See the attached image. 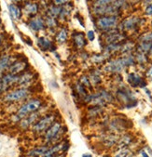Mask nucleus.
<instances>
[{
	"mask_svg": "<svg viewBox=\"0 0 152 157\" xmlns=\"http://www.w3.org/2000/svg\"><path fill=\"white\" fill-rule=\"evenodd\" d=\"M114 96L116 101L122 104L125 108H133L135 107L137 104L135 93L132 90V88L129 86L125 85L124 83L117 85Z\"/></svg>",
	"mask_w": 152,
	"mask_h": 157,
	"instance_id": "1",
	"label": "nucleus"
},
{
	"mask_svg": "<svg viewBox=\"0 0 152 157\" xmlns=\"http://www.w3.org/2000/svg\"><path fill=\"white\" fill-rule=\"evenodd\" d=\"M43 106V101L41 98H33L23 102L16 111V113L12 116L15 122H20L24 117L38 112Z\"/></svg>",
	"mask_w": 152,
	"mask_h": 157,
	"instance_id": "2",
	"label": "nucleus"
},
{
	"mask_svg": "<svg viewBox=\"0 0 152 157\" xmlns=\"http://www.w3.org/2000/svg\"><path fill=\"white\" fill-rule=\"evenodd\" d=\"M128 69L127 63L123 56H118L117 58H111L105 65H103V72L111 75H121Z\"/></svg>",
	"mask_w": 152,
	"mask_h": 157,
	"instance_id": "3",
	"label": "nucleus"
},
{
	"mask_svg": "<svg viewBox=\"0 0 152 157\" xmlns=\"http://www.w3.org/2000/svg\"><path fill=\"white\" fill-rule=\"evenodd\" d=\"M145 21V18H142L137 15H129L123 18L122 20H120L118 29L126 34L128 32H135V31H138L143 26Z\"/></svg>",
	"mask_w": 152,
	"mask_h": 157,
	"instance_id": "4",
	"label": "nucleus"
},
{
	"mask_svg": "<svg viewBox=\"0 0 152 157\" xmlns=\"http://www.w3.org/2000/svg\"><path fill=\"white\" fill-rule=\"evenodd\" d=\"M120 22V17L118 16H100L96 17L94 21L95 27L103 34L110 30L117 29Z\"/></svg>",
	"mask_w": 152,
	"mask_h": 157,
	"instance_id": "5",
	"label": "nucleus"
},
{
	"mask_svg": "<svg viewBox=\"0 0 152 157\" xmlns=\"http://www.w3.org/2000/svg\"><path fill=\"white\" fill-rule=\"evenodd\" d=\"M31 90L24 87H17L5 93L3 97V101L7 103H16L24 101L31 96Z\"/></svg>",
	"mask_w": 152,
	"mask_h": 157,
	"instance_id": "6",
	"label": "nucleus"
},
{
	"mask_svg": "<svg viewBox=\"0 0 152 157\" xmlns=\"http://www.w3.org/2000/svg\"><path fill=\"white\" fill-rule=\"evenodd\" d=\"M56 121V114L53 113L44 114L41 116L31 127L32 132L34 134L41 135L47 131V129Z\"/></svg>",
	"mask_w": 152,
	"mask_h": 157,
	"instance_id": "7",
	"label": "nucleus"
},
{
	"mask_svg": "<svg viewBox=\"0 0 152 157\" xmlns=\"http://www.w3.org/2000/svg\"><path fill=\"white\" fill-rule=\"evenodd\" d=\"M62 134V123L55 121L44 133V142L47 145L57 143V140Z\"/></svg>",
	"mask_w": 152,
	"mask_h": 157,
	"instance_id": "8",
	"label": "nucleus"
},
{
	"mask_svg": "<svg viewBox=\"0 0 152 157\" xmlns=\"http://www.w3.org/2000/svg\"><path fill=\"white\" fill-rule=\"evenodd\" d=\"M101 37H103V41L105 45L108 44H115V43H122L125 40H127V35L126 33L121 32L120 30L113 29L108 32L103 33Z\"/></svg>",
	"mask_w": 152,
	"mask_h": 157,
	"instance_id": "9",
	"label": "nucleus"
},
{
	"mask_svg": "<svg viewBox=\"0 0 152 157\" xmlns=\"http://www.w3.org/2000/svg\"><path fill=\"white\" fill-rule=\"evenodd\" d=\"M126 81L132 88H145L147 86L146 77H143L136 72H130L127 74Z\"/></svg>",
	"mask_w": 152,
	"mask_h": 157,
	"instance_id": "10",
	"label": "nucleus"
},
{
	"mask_svg": "<svg viewBox=\"0 0 152 157\" xmlns=\"http://www.w3.org/2000/svg\"><path fill=\"white\" fill-rule=\"evenodd\" d=\"M107 128L110 133H121L128 129L127 120L124 118H115L107 123Z\"/></svg>",
	"mask_w": 152,
	"mask_h": 157,
	"instance_id": "11",
	"label": "nucleus"
},
{
	"mask_svg": "<svg viewBox=\"0 0 152 157\" xmlns=\"http://www.w3.org/2000/svg\"><path fill=\"white\" fill-rule=\"evenodd\" d=\"M35 80H36L35 79V74L32 73V72L26 71V72L19 75V80H18V83H17L16 86L29 88L34 84Z\"/></svg>",
	"mask_w": 152,
	"mask_h": 157,
	"instance_id": "12",
	"label": "nucleus"
},
{
	"mask_svg": "<svg viewBox=\"0 0 152 157\" xmlns=\"http://www.w3.org/2000/svg\"><path fill=\"white\" fill-rule=\"evenodd\" d=\"M27 66H28V63L24 59H15L10 66L8 73L11 75H19L27 71Z\"/></svg>",
	"mask_w": 152,
	"mask_h": 157,
	"instance_id": "13",
	"label": "nucleus"
},
{
	"mask_svg": "<svg viewBox=\"0 0 152 157\" xmlns=\"http://www.w3.org/2000/svg\"><path fill=\"white\" fill-rule=\"evenodd\" d=\"M28 26L33 32H40V31L44 30L46 27L45 19L39 15L32 17L28 21Z\"/></svg>",
	"mask_w": 152,
	"mask_h": 157,
	"instance_id": "14",
	"label": "nucleus"
},
{
	"mask_svg": "<svg viewBox=\"0 0 152 157\" xmlns=\"http://www.w3.org/2000/svg\"><path fill=\"white\" fill-rule=\"evenodd\" d=\"M118 140H119L118 134H115V133L103 134L100 137V141L106 148H112L116 146Z\"/></svg>",
	"mask_w": 152,
	"mask_h": 157,
	"instance_id": "15",
	"label": "nucleus"
},
{
	"mask_svg": "<svg viewBox=\"0 0 152 157\" xmlns=\"http://www.w3.org/2000/svg\"><path fill=\"white\" fill-rule=\"evenodd\" d=\"M72 42L78 49H82L88 45V39L86 35L81 32H74L71 36Z\"/></svg>",
	"mask_w": 152,
	"mask_h": 157,
	"instance_id": "16",
	"label": "nucleus"
},
{
	"mask_svg": "<svg viewBox=\"0 0 152 157\" xmlns=\"http://www.w3.org/2000/svg\"><path fill=\"white\" fill-rule=\"evenodd\" d=\"M15 59H13V56L9 54H3L0 56V75H3L5 72H8L10 66Z\"/></svg>",
	"mask_w": 152,
	"mask_h": 157,
	"instance_id": "17",
	"label": "nucleus"
},
{
	"mask_svg": "<svg viewBox=\"0 0 152 157\" xmlns=\"http://www.w3.org/2000/svg\"><path fill=\"white\" fill-rule=\"evenodd\" d=\"M39 11V6L38 3L33 2V1H28L23 5V9H22V12L24 14H26L27 16H31V17H35L38 15Z\"/></svg>",
	"mask_w": 152,
	"mask_h": 157,
	"instance_id": "18",
	"label": "nucleus"
},
{
	"mask_svg": "<svg viewBox=\"0 0 152 157\" xmlns=\"http://www.w3.org/2000/svg\"><path fill=\"white\" fill-rule=\"evenodd\" d=\"M134 140V138L131 133L123 134L122 136L119 137V140L116 145V149L119 150V149H123V148H128L129 146L132 145Z\"/></svg>",
	"mask_w": 152,
	"mask_h": 157,
	"instance_id": "19",
	"label": "nucleus"
},
{
	"mask_svg": "<svg viewBox=\"0 0 152 157\" xmlns=\"http://www.w3.org/2000/svg\"><path fill=\"white\" fill-rule=\"evenodd\" d=\"M111 59V56L105 51H102L101 53L94 54L93 56H90V60L93 63L96 65H105L106 62Z\"/></svg>",
	"mask_w": 152,
	"mask_h": 157,
	"instance_id": "20",
	"label": "nucleus"
},
{
	"mask_svg": "<svg viewBox=\"0 0 152 157\" xmlns=\"http://www.w3.org/2000/svg\"><path fill=\"white\" fill-rule=\"evenodd\" d=\"M136 43L131 40H125L122 44H121L119 55H127V54H133L135 51Z\"/></svg>",
	"mask_w": 152,
	"mask_h": 157,
	"instance_id": "21",
	"label": "nucleus"
},
{
	"mask_svg": "<svg viewBox=\"0 0 152 157\" xmlns=\"http://www.w3.org/2000/svg\"><path fill=\"white\" fill-rule=\"evenodd\" d=\"M103 70L102 69H94L93 71H90V74L88 75L90 78V81L92 83L93 86H99L102 83V75H103Z\"/></svg>",
	"mask_w": 152,
	"mask_h": 157,
	"instance_id": "22",
	"label": "nucleus"
},
{
	"mask_svg": "<svg viewBox=\"0 0 152 157\" xmlns=\"http://www.w3.org/2000/svg\"><path fill=\"white\" fill-rule=\"evenodd\" d=\"M69 37V32L68 29L66 27L61 28L58 32L55 34V41L57 44H65L68 40Z\"/></svg>",
	"mask_w": 152,
	"mask_h": 157,
	"instance_id": "23",
	"label": "nucleus"
},
{
	"mask_svg": "<svg viewBox=\"0 0 152 157\" xmlns=\"http://www.w3.org/2000/svg\"><path fill=\"white\" fill-rule=\"evenodd\" d=\"M134 57H135V61H136V65L140 66V67H144L145 70L146 68V66L149 63V56L144 53H140V52H136L134 51Z\"/></svg>",
	"mask_w": 152,
	"mask_h": 157,
	"instance_id": "24",
	"label": "nucleus"
},
{
	"mask_svg": "<svg viewBox=\"0 0 152 157\" xmlns=\"http://www.w3.org/2000/svg\"><path fill=\"white\" fill-rule=\"evenodd\" d=\"M49 148L50 147L47 144L36 147V148H34L33 150H31L28 152V155L30 157H43L45 155V153L48 151Z\"/></svg>",
	"mask_w": 152,
	"mask_h": 157,
	"instance_id": "25",
	"label": "nucleus"
},
{
	"mask_svg": "<svg viewBox=\"0 0 152 157\" xmlns=\"http://www.w3.org/2000/svg\"><path fill=\"white\" fill-rule=\"evenodd\" d=\"M122 43H115V44L105 45V47L103 48V51H105L106 53L109 54L110 56H113L115 54H119L120 48H121V44H122Z\"/></svg>",
	"mask_w": 152,
	"mask_h": 157,
	"instance_id": "26",
	"label": "nucleus"
},
{
	"mask_svg": "<svg viewBox=\"0 0 152 157\" xmlns=\"http://www.w3.org/2000/svg\"><path fill=\"white\" fill-rule=\"evenodd\" d=\"M38 46L43 51H48L53 48L52 42L48 37H45V36H41L38 39Z\"/></svg>",
	"mask_w": 152,
	"mask_h": 157,
	"instance_id": "27",
	"label": "nucleus"
},
{
	"mask_svg": "<svg viewBox=\"0 0 152 157\" xmlns=\"http://www.w3.org/2000/svg\"><path fill=\"white\" fill-rule=\"evenodd\" d=\"M9 10H10V13L11 18L14 21H19L22 18V10L15 3H11V4L9 5Z\"/></svg>",
	"mask_w": 152,
	"mask_h": 157,
	"instance_id": "28",
	"label": "nucleus"
},
{
	"mask_svg": "<svg viewBox=\"0 0 152 157\" xmlns=\"http://www.w3.org/2000/svg\"><path fill=\"white\" fill-rule=\"evenodd\" d=\"M72 10H73V6L70 3L62 6V7H61V12H60L59 17H58V20L66 21L70 16V14L72 12Z\"/></svg>",
	"mask_w": 152,
	"mask_h": 157,
	"instance_id": "29",
	"label": "nucleus"
},
{
	"mask_svg": "<svg viewBox=\"0 0 152 157\" xmlns=\"http://www.w3.org/2000/svg\"><path fill=\"white\" fill-rule=\"evenodd\" d=\"M152 47V42H136L135 51L148 55Z\"/></svg>",
	"mask_w": 152,
	"mask_h": 157,
	"instance_id": "30",
	"label": "nucleus"
},
{
	"mask_svg": "<svg viewBox=\"0 0 152 157\" xmlns=\"http://www.w3.org/2000/svg\"><path fill=\"white\" fill-rule=\"evenodd\" d=\"M74 88H75V92L76 94H78V95L79 97H81L82 99H84L87 95H88V89L82 85L80 84L79 82H77L75 85H74Z\"/></svg>",
	"mask_w": 152,
	"mask_h": 157,
	"instance_id": "31",
	"label": "nucleus"
},
{
	"mask_svg": "<svg viewBox=\"0 0 152 157\" xmlns=\"http://www.w3.org/2000/svg\"><path fill=\"white\" fill-rule=\"evenodd\" d=\"M136 42H152V30L146 31L138 36Z\"/></svg>",
	"mask_w": 152,
	"mask_h": 157,
	"instance_id": "32",
	"label": "nucleus"
},
{
	"mask_svg": "<svg viewBox=\"0 0 152 157\" xmlns=\"http://www.w3.org/2000/svg\"><path fill=\"white\" fill-rule=\"evenodd\" d=\"M45 23H46L47 28H49V29H56V27L58 25V19L47 15L46 18H45Z\"/></svg>",
	"mask_w": 152,
	"mask_h": 157,
	"instance_id": "33",
	"label": "nucleus"
},
{
	"mask_svg": "<svg viewBox=\"0 0 152 157\" xmlns=\"http://www.w3.org/2000/svg\"><path fill=\"white\" fill-rule=\"evenodd\" d=\"M104 113V107H99V106H94L92 109L89 111V115L90 117H97L102 115Z\"/></svg>",
	"mask_w": 152,
	"mask_h": 157,
	"instance_id": "34",
	"label": "nucleus"
},
{
	"mask_svg": "<svg viewBox=\"0 0 152 157\" xmlns=\"http://www.w3.org/2000/svg\"><path fill=\"white\" fill-rule=\"evenodd\" d=\"M130 156H133V153L129 148H123V149L117 150V152L114 155V157H130Z\"/></svg>",
	"mask_w": 152,
	"mask_h": 157,
	"instance_id": "35",
	"label": "nucleus"
},
{
	"mask_svg": "<svg viewBox=\"0 0 152 157\" xmlns=\"http://www.w3.org/2000/svg\"><path fill=\"white\" fill-rule=\"evenodd\" d=\"M115 0H97V1L90 4V7L94 8H101V7H106L110 4H112Z\"/></svg>",
	"mask_w": 152,
	"mask_h": 157,
	"instance_id": "36",
	"label": "nucleus"
},
{
	"mask_svg": "<svg viewBox=\"0 0 152 157\" xmlns=\"http://www.w3.org/2000/svg\"><path fill=\"white\" fill-rule=\"evenodd\" d=\"M78 82L80 84H82L87 89H92L93 88V85H92V83H90V78H89V76L87 75H81L80 78H79V80H78Z\"/></svg>",
	"mask_w": 152,
	"mask_h": 157,
	"instance_id": "37",
	"label": "nucleus"
},
{
	"mask_svg": "<svg viewBox=\"0 0 152 157\" xmlns=\"http://www.w3.org/2000/svg\"><path fill=\"white\" fill-rule=\"evenodd\" d=\"M145 76L147 80H152V63H148L145 70Z\"/></svg>",
	"mask_w": 152,
	"mask_h": 157,
	"instance_id": "38",
	"label": "nucleus"
},
{
	"mask_svg": "<svg viewBox=\"0 0 152 157\" xmlns=\"http://www.w3.org/2000/svg\"><path fill=\"white\" fill-rule=\"evenodd\" d=\"M86 37H87L88 41H90V42L94 41V39H95V32L93 30H89L87 32V34H86Z\"/></svg>",
	"mask_w": 152,
	"mask_h": 157,
	"instance_id": "39",
	"label": "nucleus"
},
{
	"mask_svg": "<svg viewBox=\"0 0 152 157\" xmlns=\"http://www.w3.org/2000/svg\"><path fill=\"white\" fill-rule=\"evenodd\" d=\"M144 16L145 17H152V4L147 5L144 8Z\"/></svg>",
	"mask_w": 152,
	"mask_h": 157,
	"instance_id": "40",
	"label": "nucleus"
},
{
	"mask_svg": "<svg viewBox=\"0 0 152 157\" xmlns=\"http://www.w3.org/2000/svg\"><path fill=\"white\" fill-rule=\"evenodd\" d=\"M71 2V0H52L53 5L56 6H64Z\"/></svg>",
	"mask_w": 152,
	"mask_h": 157,
	"instance_id": "41",
	"label": "nucleus"
},
{
	"mask_svg": "<svg viewBox=\"0 0 152 157\" xmlns=\"http://www.w3.org/2000/svg\"><path fill=\"white\" fill-rule=\"evenodd\" d=\"M140 152H141V155H142V157H149V154L147 153V151H146V150H141L140 151Z\"/></svg>",
	"mask_w": 152,
	"mask_h": 157,
	"instance_id": "42",
	"label": "nucleus"
},
{
	"mask_svg": "<svg viewBox=\"0 0 152 157\" xmlns=\"http://www.w3.org/2000/svg\"><path fill=\"white\" fill-rule=\"evenodd\" d=\"M142 3H143V6L146 7L147 5H151L152 4V0H143Z\"/></svg>",
	"mask_w": 152,
	"mask_h": 157,
	"instance_id": "43",
	"label": "nucleus"
},
{
	"mask_svg": "<svg viewBox=\"0 0 152 157\" xmlns=\"http://www.w3.org/2000/svg\"><path fill=\"white\" fill-rule=\"evenodd\" d=\"M4 40H5V37H4V35L3 34H0V47H1L4 43Z\"/></svg>",
	"mask_w": 152,
	"mask_h": 157,
	"instance_id": "44",
	"label": "nucleus"
},
{
	"mask_svg": "<svg viewBox=\"0 0 152 157\" xmlns=\"http://www.w3.org/2000/svg\"><path fill=\"white\" fill-rule=\"evenodd\" d=\"M82 157H93V155L90 154V153H84L82 155Z\"/></svg>",
	"mask_w": 152,
	"mask_h": 157,
	"instance_id": "45",
	"label": "nucleus"
},
{
	"mask_svg": "<svg viewBox=\"0 0 152 157\" xmlns=\"http://www.w3.org/2000/svg\"><path fill=\"white\" fill-rule=\"evenodd\" d=\"M146 151H148V152H149V154L152 156V151H151V149H150V148H148V147H146Z\"/></svg>",
	"mask_w": 152,
	"mask_h": 157,
	"instance_id": "46",
	"label": "nucleus"
},
{
	"mask_svg": "<svg viewBox=\"0 0 152 157\" xmlns=\"http://www.w3.org/2000/svg\"><path fill=\"white\" fill-rule=\"evenodd\" d=\"M95 1H97V0H89V2L92 4V3H94V2H95Z\"/></svg>",
	"mask_w": 152,
	"mask_h": 157,
	"instance_id": "47",
	"label": "nucleus"
},
{
	"mask_svg": "<svg viewBox=\"0 0 152 157\" xmlns=\"http://www.w3.org/2000/svg\"><path fill=\"white\" fill-rule=\"evenodd\" d=\"M1 24H2V22H1V20H0V26H1Z\"/></svg>",
	"mask_w": 152,
	"mask_h": 157,
	"instance_id": "48",
	"label": "nucleus"
},
{
	"mask_svg": "<svg viewBox=\"0 0 152 157\" xmlns=\"http://www.w3.org/2000/svg\"><path fill=\"white\" fill-rule=\"evenodd\" d=\"M130 157H133V156H130Z\"/></svg>",
	"mask_w": 152,
	"mask_h": 157,
	"instance_id": "49",
	"label": "nucleus"
}]
</instances>
